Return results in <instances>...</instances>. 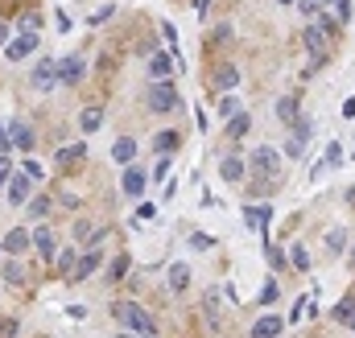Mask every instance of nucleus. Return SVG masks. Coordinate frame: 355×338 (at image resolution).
Segmentation results:
<instances>
[{
  "label": "nucleus",
  "instance_id": "10",
  "mask_svg": "<svg viewBox=\"0 0 355 338\" xmlns=\"http://www.w3.org/2000/svg\"><path fill=\"white\" fill-rule=\"evenodd\" d=\"M8 140H12L17 149L29 153V149H33V128H29L25 120H12V124H8Z\"/></svg>",
  "mask_w": 355,
  "mask_h": 338
},
{
  "label": "nucleus",
  "instance_id": "31",
  "mask_svg": "<svg viewBox=\"0 0 355 338\" xmlns=\"http://www.w3.org/2000/svg\"><path fill=\"white\" fill-rule=\"evenodd\" d=\"M236 112H240V99H236V95H223V99H219V116H227V120H232Z\"/></svg>",
  "mask_w": 355,
  "mask_h": 338
},
{
  "label": "nucleus",
  "instance_id": "40",
  "mask_svg": "<svg viewBox=\"0 0 355 338\" xmlns=\"http://www.w3.org/2000/svg\"><path fill=\"white\" fill-rule=\"evenodd\" d=\"M8 178H12V161L0 153V186H8Z\"/></svg>",
  "mask_w": 355,
  "mask_h": 338
},
{
  "label": "nucleus",
  "instance_id": "16",
  "mask_svg": "<svg viewBox=\"0 0 355 338\" xmlns=\"http://www.w3.org/2000/svg\"><path fill=\"white\" fill-rule=\"evenodd\" d=\"M95 268H99V252L91 248V252H87V256H83V260L74 264V273H70V281H87V277H91Z\"/></svg>",
  "mask_w": 355,
  "mask_h": 338
},
{
  "label": "nucleus",
  "instance_id": "21",
  "mask_svg": "<svg viewBox=\"0 0 355 338\" xmlns=\"http://www.w3.org/2000/svg\"><path fill=\"white\" fill-rule=\"evenodd\" d=\"M277 116L294 128V124H298V99H290V95H285V99H277Z\"/></svg>",
  "mask_w": 355,
  "mask_h": 338
},
{
  "label": "nucleus",
  "instance_id": "5",
  "mask_svg": "<svg viewBox=\"0 0 355 338\" xmlns=\"http://www.w3.org/2000/svg\"><path fill=\"white\" fill-rule=\"evenodd\" d=\"M83 70H87V66H83V58H79V54H70V58H62V62H58V83H62V87H74V83H83Z\"/></svg>",
  "mask_w": 355,
  "mask_h": 338
},
{
  "label": "nucleus",
  "instance_id": "30",
  "mask_svg": "<svg viewBox=\"0 0 355 338\" xmlns=\"http://www.w3.org/2000/svg\"><path fill=\"white\" fill-rule=\"evenodd\" d=\"M4 281H8V285H25V273H21V264H17V260H8V264H4Z\"/></svg>",
  "mask_w": 355,
  "mask_h": 338
},
{
  "label": "nucleus",
  "instance_id": "3",
  "mask_svg": "<svg viewBox=\"0 0 355 338\" xmlns=\"http://www.w3.org/2000/svg\"><path fill=\"white\" fill-rule=\"evenodd\" d=\"M248 165H252L261 178H273V173H277V165H281V153H277L273 145H261V149L248 157Z\"/></svg>",
  "mask_w": 355,
  "mask_h": 338
},
{
  "label": "nucleus",
  "instance_id": "46",
  "mask_svg": "<svg viewBox=\"0 0 355 338\" xmlns=\"http://www.w3.org/2000/svg\"><path fill=\"white\" fill-rule=\"evenodd\" d=\"M12 41V25L8 21H0V45H8Z\"/></svg>",
  "mask_w": 355,
  "mask_h": 338
},
{
  "label": "nucleus",
  "instance_id": "8",
  "mask_svg": "<svg viewBox=\"0 0 355 338\" xmlns=\"http://www.w3.org/2000/svg\"><path fill=\"white\" fill-rule=\"evenodd\" d=\"M244 173H248V161H244V157H236V153H227V157L219 161V178H223V182H240Z\"/></svg>",
  "mask_w": 355,
  "mask_h": 338
},
{
  "label": "nucleus",
  "instance_id": "22",
  "mask_svg": "<svg viewBox=\"0 0 355 338\" xmlns=\"http://www.w3.org/2000/svg\"><path fill=\"white\" fill-rule=\"evenodd\" d=\"M99 124H103V107H87V112L79 116V128H83V132H95Z\"/></svg>",
  "mask_w": 355,
  "mask_h": 338
},
{
  "label": "nucleus",
  "instance_id": "39",
  "mask_svg": "<svg viewBox=\"0 0 355 338\" xmlns=\"http://www.w3.org/2000/svg\"><path fill=\"white\" fill-rule=\"evenodd\" d=\"M58 264H62L66 273H74V264H79V256H74V248H70V252H62V256H58Z\"/></svg>",
  "mask_w": 355,
  "mask_h": 338
},
{
  "label": "nucleus",
  "instance_id": "48",
  "mask_svg": "<svg viewBox=\"0 0 355 338\" xmlns=\"http://www.w3.org/2000/svg\"><path fill=\"white\" fill-rule=\"evenodd\" d=\"M194 8H199V17H207V8H211V0H194Z\"/></svg>",
  "mask_w": 355,
  "mask_h": 338
},
{
  "label": "nucleus",
  "instance_id": "18",
  "mask_svg": "<svg viewBox=\"0 0 355 338\" xmlns=\"http://www.w3.org/2000/svg\"><path fill=\"white\" fill-rule=\"evenodd\" d=\"M25 244H29V231H21V227H12L8 235H4V252H25Z\"/></svg>",
  "mask_w": 355,
  "mask_h": 338
},
{
  "label": "nucleus",
  "instance_id": "12",
  "mask_svg": "<svg viewBox=\"0 0 355 338\" xmlns=\"http://www.w3.org/2000/svg\"><path fill=\"white\" fill-rule=\"evenodd\" d=\"M281 330H285V322H281L277 314H265V318L252 326V335H248V338H277Z\"/></svg>",
  "mask_w": 355,
  "mask_h": 338
},
{
  "label": "nucleus",
  "instance_id": "45",
  "mask_svg": "<svg viewBox=\"0 0 355 338\" xmlns=\"http://www.w3.org/2000/svg\"><path fill=\"white\" fill-rule=\"evenodd\" d=\"M165 173H170V161L161 157V161H157V169H153V178H157V182H165Z\"/></svg>",
  "mask_w": 355,
  "mask_h": 338
},
{
  "label": "nucleus",
  "instance_id": "42",
  "mask_svg": "<svg viewBox=\"0 0 355 338\" xmlns=\"http://www.w3.org/2000/svg\"><path fill=\"white\" fill-rule=\"evenodd\" d=\"M339 8V21H352V0H331Z\"/></svg>",
  "mask_w": 355,
  "mask_h": 338
},
{
  "label": "nucleus",
  "instance_id": "43",
  "mask_svg": "<svg viewBox=\"0 0 355 338\" xmlns=\"http://www.w3.org/2000/svg\"><path fill=\"white\" fill-rule=\"evenodd\" d=\"M17 335V318H4V322H0V338H12Z\"/></svg>",
  "mask_w": 355,
  "mask_h": 338
},
{
  "label": "nucleus",
  "instance_id": "44",
  "mask_svg": "<svg viewBox=\"0 0 355 338\" xmlns=\"http://www.w3.org/2000/svg\"><path fill=\"white\" fill-rule=\"evenodd\" d=\"M318 25H323V29H327V33H331V37H335V33H339V25H335V17H327V12H323V17H318Z\"/></svg>",
  "mask_w": 355,
  "mask_h": 338
},
{
  "label": "nucleus",
  "instance_id": "20",
  "mask_svg": "<svg viewBox=\"0 0 355 338\" xmlns=\"http://www.w3.org/2000/svg\"><path fill=\"white\" fill-rule=\"evenodd\" d=\"M186 285H190V268H186V264H170V289L182 293Z\"/></svg>",
  "mask_w": 355,
  "mask_h": 338
},
{
  "label": "nucleus",
  "instance_id": "7",
  "mask_svg": "<svg viewBox=\"0 0 355 338\" xmlns=\"http://www.w3.org/2000/svg\"><path fill=\"white\" fill-rule=\"evenodd\" d=\"M306 145H310V120H298V124L290 128V145H285V153H290V157H302Z\"/></svg>",
  "mask_w": 355,
  "mask_h": 338
},
{
  "label": "nucleus",
  "instance_id": "24",
  "mask_svg": "<svg viewBox=\"0 0 355 338\" xmlns=\"http://www.w3.org/2000/svg\"><path fill=\"white\" fill-rule=\"evenodd\" d=\"M252 128V120H248V112H236L232 120H227V136H244Z\"/></svg>",
  "mask_w": 355,
  "mask_h": 338
},
{
  "label": "nucleus",
  "instance_id": "49",
  "mask_svg": "<svg viewBox=\"0 0 355 338\" xmlns=\"http://www.w3.org/2000/svg\"><path fill=\"white\" fill-rule=\"evenodd\" d=\"M343 116H355V99H347V103H343Z\"/></svg>",
  "mask_w": 355,
  "mask_h": 338
},
{
  "label": "nucleus",
  "instance_id": "23",
  "mask_svg": "<svg viewBox=\"0 0 355 338\" xmlns=\"http://www.w3.org/2000/svg\"><path fill=\"white\" fill-rule=\"evenodd\" d=\"M215 83H219L223 91H232V87L240 83V70H236V66H219V70H215Z\"/></svg>",
  "mask_w": 355,
  "mask_h": 338
},
{
  "label": "nucleus",
  "instance_id": "1",
  "mask_svg": "<svg viewBox=\"0 0 355 338\" xmlns=\"http://www.w3.org/2000/svg\"><path fill=\"white\" fill-rule=\"evenodd\" d=\"M116 318L124 322V330L128 335H136V338H157V322L141 310V306H132V302H120L116 306Z\"/></svg>",
  "mask_w": 355,
  "mask_h": 338
},
{
  "label": "nucleus",
  "instance_id": "25",
  "mask_svg": "<svg viewBox=\"0 0 355 338\" xmlns=\"http://www.w3.org/2000/svg\"><path fill=\"white\" fill-rule=\"evenodd\" d=\"M327 248H331L335 256L347 252V231H343V227H331V231H327Z\"/></svg>",
  "mask_w": 355,
  "mask_h": 338
},
{
  "label": "nucleus",
  "instance_id": "38",
  "mask_svg": "<svg viewBox=\"0 0 355 338\" xmlns=\"http://www.w3.org/2000/svg\"><path fill=\"white\" fill-rule=\"evenodd\" d=\"M83 157V145H70V149H58V161H79Z\"/></svg>",
  "mask_w": 355,
  "mask_h": 338
},
{
  "label": "nucleus",
  "instance_id": "14",
  "mask_svg": "<svg viewBox=\"0 0 355 338\" xmlns=\"http://www.w3.org/2000/svg\"><path fill=\"white\" fill-rule=\"evenodd\" d=\"M244 219H248L256 231H265V240H269V219H273V207H244Z\"/></svg>",
  "mask_w": 355,
  "mask_h": 338
},
{
  "label": "nucleus",
  "instance_id": "11",
  "mask_svg": "<svg viewBox=\"0 0 355 338\" xmlns=\"http://www.w3.org/2000/svg\"><path fill=\"white\" fill-rule=\"evenodd\" d=\"M145 182H149V178H145L136 165H128V169H124V178H120V186H124V194H128V198H141Z\"/></svg>",
  "mask_w": 355,
  "mask_h": 338
},
{
  "label": "nucleus",
  "instance_id": "50",
  "mask_svg": "<svg viewBox=\"0 0 355 338\" xmlns=\"http://www.w3.org/2000/svg\"><path fill=\"white\" fill-rule=\"evenodd\" d=\"M116 338H136V335H128V330H124V335H116Z\"/></svg>",
  "mask_w": 355,
  "mask_h": 338
},
{
  "label": "nucleus",
  "instance_id": "17",
  "mask_svg": "<svg viewBox=\"0 0 355 338\" xmlns=\"http://www.w3.org/2000/svg\"><path fill=\"white\" fill-rule=\"evenodd\" d=\"M33 248H37L45 260H54V231H50V227H37V231H33Z\"/></svg>",
  "mask_w": 355,
  "mask_h": 338
},
{
  "label": "nucleus",
  "instance_id": "29",
  "mask_svg": "<svg viewBox=\"0 0 355 338\" xmlns=\"http://www.w3.org/2000/svg\"><path fill=\"white\" fill-rule=\"evenodd\" d=\"M128 277V256H116L112 260V273H108V281H124Z\"/></svg>",
  "mask_w": 355,
  "mask_h": 338
},
{
  "label": "nucleus",
  "instance_id": "13",
  "mask_svg": "<svg viewBox=\"0 0 355 338\" xmlns=\"http://www.w3.org/2000/svg\"><path fill=\"white\" fill-rule=\"evenodd\" d=\"M112 161L132 165V161H136V140H132V136H120V140L112 145Z\"/></svg>",
  "mask_w": 355,
  "mask_h": 338
},
{
  "label": "nucleus",
  "instance_id": "2",
  "mask_svg": "<svg viewBox=\"0 0 355 338\" xmlns=\"http://www.w3.org/2000/svg\"><path fill=\"white\" fill-rule=\"evenodd\" d=\"M145 99H149V107H153V112H174V107L182 103V95H178V87H174L170 78H165V83H153Z\"/></svg>",
  "mask_w": 355,
  "mask_h": 338
},
{
  "label": "nucleus",
  "instance_id": "51",
  "mask_svg": "<svg viewBox=\"0 0 355 338\" xmlns=\"http://www.w3.org/2000/svg\"><path fill=\"white\" fill-rule=\"evenodd\" d=\"M277 4H298V0H277Z\"/></svg>",
  "mask_w": 355,
  "mask_h": 338
},
{
  "label": "nucleus",
  "instance_id": "53",
  "mask_svg": "<svg viewBox=\"0 0 355 338\" xmlns=\"http://www.w3.org/2000/svg\"><path fill=\"white\" fill-rule=\"evenodd\" d=\"M352 330H355V318H352Z\"/></svg>",
  "mask_w": 355,
  "mask_h": 338
},
{
  "label": "nucleus",
  "instance_id": "35",
  "mask_svg": "<svg viewBox=\"0 0 355 338\" xmlns=\"http://www.w3.org/2000/svg\"><path fill=\"white\" fill-rule=\"evenodd\" d=\"M277 293H281V289H277V281H265V289H261V306H273V302H277Z\"/></svg>",
  "mask_w": 355,
  "mask_h": 338
},
{
  "label": "nucleus",
  "instance_id": "6",
  "mask_svg": "<svg viewBox=\"0 0 355 338\" xmlns=\"http://www.w3.org/2000/svg\"><path fill=\"white\" fill-rule=\"evenodd\" d=\"M54 83H58V62H54V58H41V62L33 66V87H37V91H50Z\"/></svg>",
  "mask_w": 355,
  "mask_h": 338
},
{
  "label": "nucleus",
  "instance_id": "47",
  "mask_svg": "<svg viewBox=\"0 0 355 338\" xmlns=\"http://www.w3.org/2000/svg\"><path fill=\"white\" fill-rule=\"evenodd\" d=\"M8 145H12V140H8V132H4V124H0V153H8Z\"/></svg>",
  "mask_w": 355,
  "mask_h": 338
},
{
  "label": "nucleus",
  "instance_id": "19",
  "mask_svg": "<svg viewBox=\"0 0 355 338\" xmlns=\"http://www.w3.org/2000/svg\"><path fill=\"white\" fill-rule=\"evenodd\" d=\"M290 264H294V273H310V252H306V244H294V248H290Z\"/></svg>",
  "mask_w": 355,
  "mask_h": 338
},
{
  "label": "nucleus",
  "instance_id": "26",
  "mask_svg": "<svg viewBox=\"0 0 355 338\" xmlns=\"http://www.w3.org/2000/svg\"><path fill=\"white\" fill-rule=\"evenodd\" d=\"M153 149L165 157V153H174L178 149V132H157V140H153Z\"/></svg>",
  "mask_w": 355,
  "mask_h": 338
},
{
  "label": "nucleus",
  "instance_id": "36",
  "mask_svg": "<svg viewBox=\"0 0 355 338\" xmlns=\"http://www.w3.org/2000/svg\"><path fill=\"white\" fill-rule=\"evenodd\" d=\"M339 161H343V149H339V145H331V149H327V161H323L318 169H327V165H339ZM318 169H314V173H318Z\"/></svg>",
  "mask_w": 355,
  "mask_h": 338
},
{
  "label": "nucleus",
  "instance_id": "41",
  "mask_svg": "<svg viewBox=\"0 0 355 338\" xmlns=\"http://www.w3.org/2000/svg\"><path fill=\"white\" fill-rule=\"evenodd\" d=\"M298 8H302V17H314L323 4H318V0H298Z\"/></svg>",
  "mask_w": 355,
  "mask_h": 338
},
{
  "label": "nucleus",
  "instance_id": "33",
  "mask_svg": "<svg viewBox=\"0 0 355 338\" xmlns=\"http://www.w3.org/2000/svg\"><path fill=\"white\" fill-rule=\"evenodd\" d=\"M21 173H25V178H29V182H41V173H45V169H41V165H37V161H33V157H29V161H25V165H21Z\"/></svg>",
  "mask_w": 355,
  "mask_h": 338
},
{
  "label": "nucleus",
  "instance_id": "27",
  "mask_svg": "<svg viewBox=\"0 0 355 338\" xmlns=\"http://www.w3.org/2000/svg\"><path fill=\"white\" fill-rule=\"evenodd\" d=\"M265 260H269V264H273V268H285V264H290V256H285V252H281V248H273V244H269V240H265Z\"/></svg>",
  "mask_w": 355,
  "mask_h": 338
},
{
  "label": "nucleus",
  "instance_id": "9",
  "mask_svg": "<svg viewBox=\"0 0 355 338\" xmlns=\"http://www.w3.org/2000/svg\"><path fill=\"white\" fill-rule=\"evenodd\" d=\"M29 194H33V182H29L25 173H12V178H8V202L21 207V202H29Z\"/></svg>",
  "mask_w": 355,
  "mask_h": 338
},
{
  "label": "nucleus",
  "instance_id": "32",
  "mask_svg": "<svg viewBox=\"0 0 355 338\" xmlns=\"http://www.w3.org/2000/svg\"><path fill=\"white\" fill-rule=\"evenodd\" d=\"M37 29H41V17L37 12H25L21 17V33H37Z\"/></svg>",
  "mask_w": 355,
  "mask_h": 338
},
{
  "label": "nucleus",
  "instance_id": "34",
  "mask_svg": "<svg viewBox=\"0 0 355 338\" xmlns=\"http://www.w3.org/2000/svg\"><path fill=\"white\" fill-rule=\"evenodd\" d=\"M45 211H50V198H41V194H37V198H29V215H33V219H41Z\"/></svg>",
  "mask_w": 355,
  "mask_h": 338
},
{
  "label": "nucleus",
  "instance_id": "4",
  "mask_svg": "<svg viewBox=\"0 0 355 338\" xmlns=\"http://www.w3.org/2000/svg\"><path fill=\"white\" fill-rule=\"evenodd\" d=\"M37 50V33H21V37H12L8 45H4V58L8 62H21V58H29Z\"/></svg>",
  "mask_w": 355,
  "mask_h": 338
},
{
  "label": "nucleus",
  "instance_id": "15",
  "mask_svg": "<svg viewBox=\"0 0 355 338\" xmlns=\"http://www.w3.org/2000/svg\"><path fill=\"white\" fill-rule=\"evenodd\" d=\"M170 70H174V58H170V54H153V58H149V74H153V83H165Z\"/></svg>",
  "mask_w": 355,
  "mask_h": 338
},
{
  "label": "nucleus",
  "instance_id": "52",
  "mask_svg": "<svg viewBox=\"0 0 355 338\" xmlns=\"http://www.w3.org/2000/svg\"><path fill=\"white\" fill-rule=\"evenodd\" d=\"M318 4H331V0H318Z\"/></svg>",
  "mask_w": 355,
  "mask_h": 338
},
{
  "label": "nucleus",
  "instance_id": "37",
  "mask_svg": "<svg viewBox=\"0 0 355 338\" xmlns=\"http://www.w3.org/2000/svg\"><path fill=\"white\" fill-rule=\"evenodd\" d=\"M215 302H219L215 293H211V297L203 302V306H207V322H211V326H219V306H215Z\"/></svg>",
  "mask_w": 355,
  "mask_h": 338
},
{
  "label": "nucleus",
  "instance_id": "28",
  "mask_svg": "<svg viewBox=\"0 0 355 338\" xmlns=\"http://www.w3.org/2000/svg\"><path fill=\"white\" fill-rule=\"evenodd\" d=\"M352 318H355V302L347 297V302L335 306V322H347V326H352Z\"/></svg>",
  "mask_w": 355,
  "mask_h": 338
}]
</instances>
